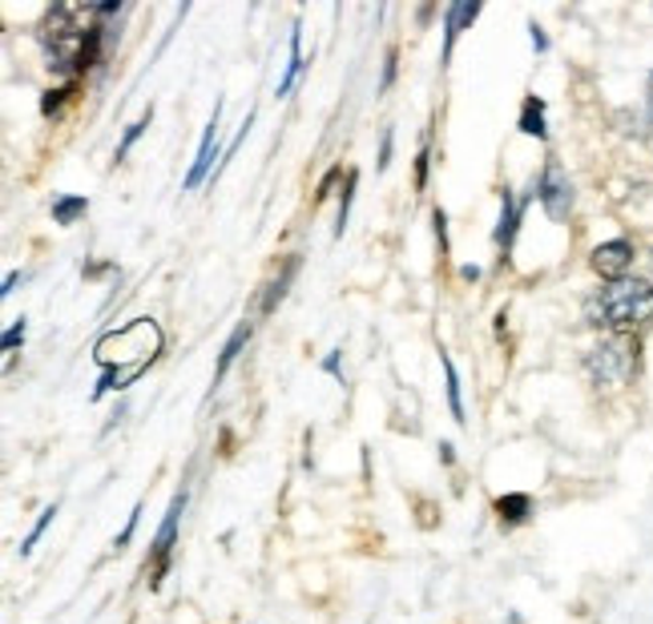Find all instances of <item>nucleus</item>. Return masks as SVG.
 <instances>
[{
  "label": "nucleus",
  "mask_w": 653,
  "mask_h": 624,
  "mask_svg": "<svg viewBox=\"0 0 653 624\" xmlns=\"http://www.w3.org/2000/svg\"><path fill=\"white\" fill-rule=\"evenodd\" d=\"M101 16L94 9H69L57 4L45 13L40 25V45H45V61L53 73H85L97 65L101 57Z\"/></svg>",
  "instance_id": "nucleus-1"
},
{
  "label": "nucleus",
  "mask_w": 653,
  "mask_h": 624,
  "mask_svg": "<svg viewBox=\"0 0 653 624\" xmlns=\"http://www.w3.org/2000/svg\"><path fill=\"white\" fill-rule=\"evenodd\" d=\"M161 351V331L154 319H134L125 322L121 331L106 334L101 343H97V363L106 367L101 379L94 387V399H106L109 391H118V387H130L134 379L149 371V363L158 359Z\"/></svg>",
  "instance_id": "nucleus-2"
},
{
  "label": "nucleus",
  "mask_w": 653,
  "mask_h": 624,
  "mask_svg": "<svg viewBox=\"0 0 653 624\" xmlns=\"http://www.w3.org/2000/svg\"><path fill=\"white\" fill-rule=\"evenodd\" d=\"M589 319L593 327L626 334L641 322L653 319V282L645 279H617L605 282L593 298H589Z\"/></svg>",
  "instance_id": "nucleus-3"
},
{
  "label": "nucleus",
  "mask_w": 653,
  "mask_h": 624,
  "mask_svg": "<svg viewBox=\"0 0 653 624\" xmlns=\"http://www.w3.org/2000/svg\"><path fill=\"white\" fill-rule=\"evenodd\" d=\"M589 379L597 387H617L626 383L629 375L638 371V343L629 339V334H614V339H605L589 351Z\"/></svg>",
  "instance_id": "nucleus-4"
},
{
  "label": "nucleus",
  "mask_w": 653,
  "mask_h": 624,
  "mask_svg": "<svg viewBox=\"0 0 653 624\" xmlns=\"http://www.w3.org/2000/svg\"><path fill=\"white\" fill-rule=\"evenodd\" d=\"M536 198H541V206H545L553 222H565L569 210H573V182H569V173H565V166L557 158L545 161L541 182H536Z\"/></svg>",
  "instance_id": "nucleus-5"
},
{
  "label": "nucleus",
  "mask_w": 653,
  "mask_h": 624,
  "mask_svg": "<svg viewBox=\"0 0 653 624\" xmlns=\"http://www.w3.org/2000/svg\"><path fill=\"white\" fill-rule=\"evenodd\" d=\"M186 512V492H178L166 507V519H161L158 536H154V545H149V556H154V568H149V588L161 585V576L170 572V556H173V540H178V519Z\"/></svg>",
  "instance_id": "nucleus-6"
},
{
  "label": "nucleus",
  "mask_w": 653,
  "mask_h": 624,
  "mask_svg": "<svg viewBox=\"0 0 653 624\" xmlns=\"http://www.w3.org/2000/svg\"><path fill=\"white\" fill-rule=\"evenodd\" d=\"M593 270H597L601 279L605 282H617V279H626V270L633 266V242L626 238H614V242H601L597 250H593Z\"/></svg>",
  "instance_id": "nucleus-7"
},
{
  "label": "nucleus",
  "mask_w": 653,
  "mask_h": 624,
  "mask_svg": "<svg viewBox=\"0 0 653 624\" xmlns=\"http://www.w3.org/2000/svg\"><path fill=\"white\" fill-rule=\"evenodd\" d=\"M218 118H222V101L214 106V118L210 125H206V133H202V146H198V158H194V166H190L186 173V189H198L206 178H210V170L218 173Z\"/></svg>",
  "instance_id": "nucleus-8"
},
{
  "label": "nucleus",
  "mask_w": 653,
  "mask_h": 624,
  "mask_svg": "<svg viewBox=\"0 0 653 624\" xmlns=\"http://www.w3.org/2000/svg\"><path fill=\"white\" fill-rule=\"evenodd\" d=\"M476 16H481V4L476 0H456V4H448L444 9V65L452 61V49L456 40H460V33H464L468 25H476Z\"/></svg>",
  "instance_id": "nucleus-9"
},
{
  "label": "nucleus",
  "mask_w": 653,
  "mask_h": 624,
  "mask_svg": "<svg viewBox=\"0 0 653 624\" xmlns=\"http://www.w3.org/2000/svg\"><path fill=\"white\" fill-rule=\"evenodd\" d=\"M524 206H529V198L512 201V189H500V222H496V234H493V242L500 246V250H508L512 238H517V227H520V218H524Z\"/></svg>",
  "instance_id": "nucleus-10"
},
{
  "label": "nucleus",
  "mask_w": 653,
  "mask_h": 624,
  "mask_svg": "<svg viewBox=\"0 0 653 624\" xmlns=\"http://www.w3.org/2000/svg\"><path fill=\"white\" fill-rule=\"evenodd\" d=\"M517 130L529 133V137H536V142H545L548 130H545V101L536 94L524 97V106H520V118H517Z\"/></svg>",
  "instance_id": "nucleus-11"
},
{
  "label": "nucleus",
  "mask_w": 653,
  "mask_h": 624,
  "mask_svg": "<svg viewBox=\"0 0 653 624\" xmlns=\"http://www.w3.org/2000/svg\"><path fill=\"white\" fill-rule=\"evenodd\" d=\"M251 334H254L251 322H239V327L230 331L227 346H222V355H218V367H214V383H218V379H222V375H227L230 367H234V359H239V355H242V346L251 343Z\"/></svg>",
  "instance_id": "nucleus-12"
},
{
  "label": "nucleus",
  "mask_w": 653,
  "mask_h": 624,
  "mask_svg": "<svg viewBox=\"0 0 653 624\" xmlns=\"http://www.w3.org/2000/svg\"><path fill=\"white\" fill-rule=\"evenodd\" d=\"M303 69H307V61H303V28L294 25L291 28V61H287V73H282L279 89H275V97H287L294 89V81L303 77Z\"/></svg>",
  "instance_id": "nucleus-13"
},
{
  "label": "nucleus",
  "mask_w": 653,
  "mask_h": 624,
  "mask_svg": "<svg viewBox=\"0 0 653 624\" xmlns=\"http://www.w3.org/2000/svg\"><path fill=\"white\" fill-rule=\"evenodd\" d=\"M85 210H89V198H85V194H61V198H53L57 227H73L77 218H85Z\"/></svg>",
  "instance_id": "nucleus-14"
},
{
  "label": "nucleus",
  "mask_w": 653,
  "mask_h": 624,
  "mask_svg": "<svg viewBox=\"0 0 653 624\" xmlns=\"http://www.w3.org/2000/svg\"><path fill=\"white\" fill-rule=\"evenodd\" d=\"M529 512H533V500H529L524 492H512V495H500V500H496V516H500V524H524Z\"/></svg>",
  "instance_id": "nucleus-15"
},
{
  "label": "nucleus",
  "mask_w": 653,
  "mask_h": 624,
  "mask_svg": "<svg viewBox=\"0 0 653 624\" xmlns=\"http://www.w3.org/2000/svg\"><path fill=\"white\" fill-rule=\"evenodd\" d=\"M440 363H444V379H448V407H452V419L464 427L468 419H464V391H460V375H456V367H452L448 355H440Z\"/></svg>",
  "instance_id": "nucleus-16"
},
{
  "label": "nucleus",
  "mask_w": 653,
  "mask_h": 624,
  "mask_svg": "<svg viewBox=\"0 0 653 624\" xmlns=\"http://www.w3.org/2000/svg\"><path fill=\"white\" fill-rule=\"evenodd\" d=\"M294 270H299V258H287V266H282V274L275 282H270L267 298H263V315H275V306L282 303V294H287V286H291Z\"/></svg>",
  "instance_id": "nucleus-17"
},
{
  "label": "nucleus",
  "mask_w": 653,
  "mask_h": 624,
  "mask_svg": "<svg viewBox=\"0 0 653 624\" xmlns=\"http://www.w3.org/2000/svg\"><path fill=\"white\" fill-rule=\"evenodd\" d=\"M149 121H154V109H146V113H142V118L134 121V125H125V137H121V142H118V161H125V154L134 149L137 137H142V133L149 130Z\"/></svg>",
  "instance_id": "nucleus-18"
},
{
  "label": "nucleus",
  "mask_w": 653,
  "mask_h": 624,
  "mask_svg": "<svg viewBox=\"0 0 653 624\" xmlns=\"http://www.w3.org/2000/svg\"><path fill=\"white\" fill-rule=\"evenodd\" d=\"M53 516H57V504H49V507H45V512H40V519H37V524H33V531H28L25 540H21V556H28V552L37 548V540H40V536H45V528L53 524Z\"/></svg>",
  "instance_id": "nucleus-19"
},
{
  "label": "nucleus",
  "mask_w": 653,
  "mask_h": 624,
  "mask_svg": "<svg viewBox=\"0 0 653 624\" xmlns=\"http://www.w3.org/2000/svg\"><path fill=\"white\" fill-rule=\"evenodd\" d=\"M355 173H347V186H343V198H339V213H335V238H343L347 230V213H351V194H355Z\"/></svg>",
  "instance_id": "nucleus-20"
},
{
  "label": "nucleus",
  "mask_w": 653,
  "mask_h": 624,
  "mask_svg": "<svg viewBox=\"0 0 653 624\" xmlns=\"http://www.w3.org/2000/svg\"><path fill=\"white\" fill-rule=\"evenodd\" d=\"M65 97H73V85H65V89H49L45 101H40V113H45V118H53L57 109L65 106Z\"/></svg>",
  "instance_id": "nucleus-21"
},
{
  "label": "nucleus",
  "mask_w": 653,
  "mask_h": 624,
  "mask_svg": "<svg viewBox=\"0 0 653 624\" xmlns=\"http://www.w3.org/2000/svg\"><path fill=\"white\" fill-rule=\"evenodd\" d=\"M25 331H28V327H25V319H16L13 327H9V331H4V343H0V346H4V351H9V355H13L16 346L25 343Z\"/></svg>",
  "instance_id": "nucleus-22"
},
{
  "label": "nucleus",
  "mask_w": 653,
  "mask_h": 624,
  "mask_svg": "<svg viewBox=\"0 0 653 624\" xmlns=\"http://www.w3.org/2000/svg\"><path fill=\"white\" fill-rule=\"evenodd\" d=\"M137 516H142V504H137L134 512H130V519H125V528H121V536H118V540H113V548H118V552H121V548H125V545H130V540H134Z\"/></svg>",
  "instance_id": "nucleus-23"
},
{
  "label": "nucleus",
  "mask_w": 653,
  "mask_h": 624,
  "mask_svg": "<svg viewBox=\"0 0 653 624\" xmlns=\"http://www.w3.org/2000/svg\"><path fill=\"white\" fill-rule=\"evenodd\" d=\"M427 161H432V154H427V142L424 149H420V158H415V189L427 186Z\"/></svg>",
  "instance_id": "nucleus-24"
},
{
  "label": "nucleus",
  "mask_w": 653,
  "mask_h": 624,
  "mask_svg": "<svg viewBox=\"0 0 653 624\" xmlns=\"http://www.w3.org/2000/svg\"><path fill=\"white\" fill-rule=\"evenodd\" d=\"M391 142H396V133L384 130V146H379V170H387V166H391Z\"/></svg>",
  "instance_id": "nucleus-25"
},
{
  "label": "nucleus",
  "mask_w": 653,
  "mask_h": 624,
  "mask_svg": "<svg viewBox=\"0 0 653 624\" xmlns=\"http://www.w3.org/2000/svg\"><path fill=\"white\" fill-rule=\"evenodd\" d=\"M529 33H533V49H536V53H545V49H548L545 28H541V25H536V21H533V25H529Z\"/></svg>",
  "instance_id": "nucleus-26"
},
{
  "label": "nucleus",
  "mask_w": 653,
  "mask_h": 624,
  "mask_svg": "<svg viewBox=\"0 0 653 624\" xmlns=\"http://www.w3.org/2000/svg\"><path fill=\"white\" fill-rule=\"evenodd\" d=\"M323 371L335 375V379H343V367H339V351H331V355L323 359Z\"/></svg>",
  "instance_id": "nucleus-27"
},
{
  "label": "nucleus",
  "mask_w": 653,
  "mask_h": 624,
  "mask_svg": "<svg viewBox=\"0 0 653 624\" xmlns=\"http://www.w3.org/2000/svg\"><path fill=\"white\" fill-rule=\"evenodd\" d=\"M391 81H396V49L387 53V65H384V89H387V85H391Z\"/></svg>",
  "instance_id": "nucleus-28"
},
{
  "label": "nucleus",
  "mask_w": 653,
  "mask_h": 624,
  "mask_svg": "<svg viewBox=\"0 0 653 624\" xmlns=\"http://www.w3.org/2000/svg\"><path fill=\"white\" fill-rule=\"evenodd\" d=\"M16 282H21V274H16V270H13V274H4V286H0V294H13Z\"/></svg>",
  "instance_id": "nucleus-29"
},
{
  "label": "nucleus",
  "mask_w": 653,
  "mask_h": 624,
  "mask_svg": "<svg viewBox=\"0 0 653 624\" xmlns=\"http://www.w3.org/2000/svg\"><path fill=\"white\" fill-rule=\"evenodd\" d=\"M650 109H653V73H650Z\"/></svg>",
  "instance_id": "nucleus-30"
},
{
  "label": "nucleus",
  "mask_w": 653,
  "mask_h": 624,
  "mask_svg": "<svg viewBox=\"0 0 653 624\" xmlns=\"http://www.w3.org/2000/svg\"><path fill=\"white\" fill-rule=\"evenodd\" d=\"M650 266H653V250H650Z\"/></svg>",
  "instance_id": "nucleus-31"
}]
</instances>
